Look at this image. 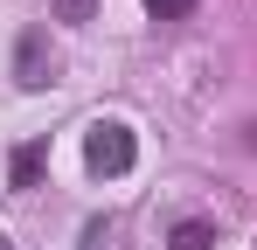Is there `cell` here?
Returning <instances> with one entry per match:
<instances>
[{"label": "cell", "instance_id": "7", "mask_svg": "<svg viewBox=\"0 0 257 250\" xmlns=\"http://www.w3.org/2000/svg\"><path fill=\"white\" fill-rule=\"evenodd\" d=\"M97 0H56V21H90Z\"/></svg>", "mask_w": 257, "mask_h": 250}, {"label": "cell", "instance_id": "3", "mask_svg": "<svg viewBox=\"0 0 257 250\" xmlns=\"http://www.w3.org/2000/svg\"><path fill=\"white\" fill-rule=\"evenodd\" d=\"M167 250H215V222L209 215H181L167 229Z\"/></svg>", "mask_w": 257, "mask_h": 250}, {"label": "cell", "instance_id": "5", "mask_svg": "<svg viewBox=\"0 0 257 250\" xmlns=\"http://www.w3.org/2000/svg\"><path fill=\"white\" fill-rule=\"evenodd\" d=\"M146 14H153V21H188L195 0H146Z\"/></svg>", "mask_w": 257, "mask_h": 250}, {"label": "cell", "instance_id": "8", "mask_svg": "<svg viewBox=\"0 0 257 250\" xmlns=\"http://www.w3.org/2000/svg\"><path fill=\"white\" fill-rule=\"evenodd\" d=\"M0 250H14V236H7V229H0Z\"/></svg>", "mask_w": 257, "mask_h": 250}, {"label": "cell", "instance_id": "4", "mask_svg": "<svg viewBox=\"0 0 257 250\" xmlns=\"http://www.w3.org/2000/svg\"><path fill=\"white\" fill-rule=\"evenodd\" d=\"M42 167H49V139H28V146H14V188H35L42 181Z\"/></svg>", "mask_w": 257, "mask_h": 250}, {"label": "cell", "instance_id": "2", "mask_svg": "<svg viewBox=\"0 0 257 250\" xmlns=\"http://www.w3.org/2000/svg\"><path fill=\"white\" fill-rule=\"evenodd\" d=\"M49 77H56V56H49V35H42V28H28V35L14 42V83H21V90H42Z\"/></svg>", "mask_w": 257, "mask_h": 250}, {"label": "cell", "instance_id": "9", "mask_svg": "<svg viewBox=\"0 0 257 250\" xmlns=\"http://www.w3.org/2000/svg\"><path fill=\"white\" fill-rule=\"evenodd\" d=\"M250 146H257V125H250Z\"/></svg>", "mask_w": 257, "mask_h": 250}, {"label": "cell", "instance_id": "1", "mask_svg": "<svg viewBox=\"0 0 257 250\" xmlns=\"http://www.w3.org/2000/svg\"><path fill=\"white\" fill-rule=\"evenodd\" d=\"M132 160H139V139H132L125 118H97L84 132V167L97 174V181H118V174H132Z\"/></svg>", "mask_w": 257, "mask_h": 250}, {"label": "cell", "instance_id": "6", "mask_svg": "<svg viewBox=\"0 0 257 250\" xmlns=\"http://www.w3.org/2000/svg\"><path fill=\"white\" fill-rule=\"evenodd\" d=\"M84 250H111V222H104V215L84 222Z\"/></svg>", "mask_w": 257, "mask_h": 250}]
</instances>
